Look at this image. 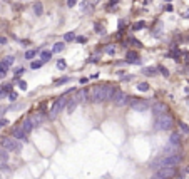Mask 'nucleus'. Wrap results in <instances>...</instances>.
I'll return each instance as SVG.
<instances>
[{
	"label": "nucleus",
	"mask_w": 189,
	"mask_h": 179,
	"mask_svg": "<svg viewBox=\"0 0 189 179\" xmlns=\"http://www.w3.org/2000/svg\"><path fill=\"white\" fill-rule=\"evenodd\" d=\"M156 70H157V69H154V67H144V69H142V74H144V75H149V77H152V75H156Z\"/></svg>",
	"instance_id": "15"
},
{
	"label": "nucleus",
	"mask_w": 189,
	"mask_h": 179,
	"mask_svg": "<svg viewBox=\"0 0 189 179\" xmlns=\"http://www.w3.org/2000/svg\"><path fill=\"white\" fill-rule=\"evenodd\" d=\"M52 55H54V52H52V50H44V52L40 54V57H42V62L45 64L47 60H50V57H52Z\"/></svg>",
	"instance_id": "16"
},
{
	"label": "nucleus",
	"mask_w": 189,
	"mask_h": 179,
	"mask_svg": "<svg viewBox=\"0 0 189 179\" xmlns=\"http://www.w3.org/2000/svg\"><path fill=\"white\" fill-rule=\"evenodd\" d=\"M65 82H70V77H60V79H55L54 80L55 86H62V84H65Z\"/></svg>",
	"instance_id": "21"
},
{
	"label": "nucleus",
	"mask_w": 189,
	"mask_h": 179,
	"mask_svg": "<svg viewBox=\"0 0 189 179\" xmlns=\"http://www.w3.org/2000/svg\"><path fill=\"white\" fill-rule=\"evenodd\" d=\"M95 29H97V32H99V33L102 32V25H101V24H95Z\"/></svg>",
	"instance_id": "38"
},
{
	"label": "nucleus",
	"mask_w": 189,
	"mask_h": 179,
	"mask_svg": "<svg viewBox=\"0 0 189 179\" xmlns=\"http://www.w3.org/2000/svg\"><path fill=\"white\" fill-rule=\"evenodd\" d=\"M179 151V147L174 146V144H169V146L164 147V151H162V156H171V154H177Z\"/></svg>",
	"instance_id": "11"
},
{
	"label": "nucleus",
	"mask_w": 189,
	"mask_h": 179,
	"mask_svg": "<svg viewBox=\"0 0 189 179\" xmlns=\"http://www.w3.org/2000/svg\"><path fill=\"white\" fill-rule=\"evenodd\" d=\"M19 87H20L22 91H27V82H25V80H20V82H19Z\"/></svg>",
	"instance_id": "30"
},
{
	"label": "nucleus",
	"mask_w": 189,
	"mask_h": 179,
	"mask_svg": "<svg viewBox=\"0 0 189 179\" xmlns=\"http://www.w3.org/2000/svg\"><path fill=\"white\" fill-rule=\"evenodd\" d=\"M157 70H159L164 77H169V72H167V69H166V67H157Z\"/></svg>",
	"instance_id": "28"
},
{
	"label": "nucleus",
	"mask_w": 189,
	"mask_h": 179,
	"mask_svg": "<svg viewBox=\"0 0 189 179\" xmlns=\"http://www.w3.org/2000/svg\"><path fill=\"white\" fill-rule=\"evenodd\" d=\"M177 126H179V131H181L182 134H186V136H188V134H189V126H186L184 122H179Z\"/></svg>",
	"instance_id": "23"
},
{
	"label": "nucleus",
	"mask_w": 189,
	"mask_h": 179,
	"mask_svg": "<svg viewBox=\"0 0 189 179\" xmlns=\"http://www.w3.org/2000/svg\"><path fill=\"white\" fill-rule=\"evenodd\" d=\"M64 49H65V44H64V42H57V44L52 47V52H54V54H59V52H62Z\"/></svg>",
	"instance_id": "17"
},
{
	"label": "nucleus",
	"mask_w": 189,
	"mask_h": 179,
	"mask_svg": "<svg viewBox=\"0 0 189 179\" xmlns=\"http://www.w3.org/2000/svg\"><path fill=\"white\" fill-rule=\"evenodd\" d=\"M37 54H39V50H37V49H32V50H27V52H25V59H28V60H32L35 57V55H37Z\"/></svg>",
	"instance_id": "19"
},
{
	"label": "nucleus",
	"mask_w": 189,
	"mask_h": 179,
	"mask_svg": "<svg viewBox=\"0 0 189 179\" xmlns=\"http://www.w3.org/2000/svg\"><path fill=\"white\" fill-rule=\"evenodd\" d=\"M112 100H114L115 106H126V104L129 102V97L124 92H115V95L112 97Z\"/></svg>",
	"instance_id": "8"
},
{
	"label": "nucleus",
	"mask_w": 189,
	"mask_h": 179,
	"mask_svg": "<svg viewBox=\"0 0 189 179\" xmlns=\"http://www.w3.org/2000/svg\"><path fill=\"white\" fill-rule=\"evenodd\" d=\"M166 2H172V0H166Z\"/></svg>",
	"instance_id": "45"
},
{
	"label": "nucleus",
	"mask_w": 189,
	"mask_h": 179,
	"mask_svg": "<svg viewBox=\"0 0 189 179\" xmlns=\"http://www.w3.org/2000/svg\"><path fill=\"white\" fill-rule=\"evenodd\" d=\"M182 156L181 154H171V156H162L157 161H154L151 167L152 169H161V167H176L177 164H181Z\"/></svg>",
	"instance_id": "2"
},
{
	"label": "nucleus",
	"mask_w": 189,
	"mask_h": 179,
	"mask_svg": "<svg viewBox=\"0 0 189 179\" xmlns=\"http://www.w3.org/2000/svg\"><path fill=\"white\" fill-rule=\"evenodd\" d=\"M85 40H87V39H85V37H77V42H81V44H84Z\"/></svg>",
	"instance_id": "39"
},
{
	"label": "nucleus",
	"mask_w": 189,
	"mask_h": 179,
	"mask_svg": "<svg viewBox=\"0 0 189 179\" xmlns=\"http://www.w3.org/2000/svg\"><path fill=\"white\" fill-rule=\"evenodd\" d=\"M7 69H8V65L2 60V62H0V79H3V77L7 75Z\"/></svg>",
	"instance_id": "18"
},
{
	"label": "nucleus",
	"mask_w": 189,
	"mask_h": 179,
	"mask_svg": "<svg viewBox=\"0 0 189 179\" xmlns=\"http://www.w3.org/2000/svg\"><path fill=\"white\" fill-rule=\"evenodd\" d=\"M7 124H8V120H7V119H0V127L7 126Z\"/></svg>",
	"instance_id": "37"
},
{
	"label": "nucleus",
	"mask_w": 189,
	"mask_h": 179,
	"mask_svg": "<svg viewBox=\"0 0 189 179\" xmlns=\"http://www.w3.org/2000/svg\"><path fill=\"white\" fill-rule=\"evenodd\" d=\"M97 2H99V0H90V2H89V3H90V5H95V3H97Z\"/></svg>",
	"instance_id": "42"
},
{
	"label": "nucleus",
	"mask_w": 189,
	"mask_h": 179,
	"mask_svg": "<svg viewBox=\"0 0 189 179\" xmlns=\"http://www.w3.org/2000/svg\"><path fill=\"white\" fill-rule=\"evenodd\" d=\"M174 176H176L174 167H161V169L156 171L152 179H171V178H174Z\"/></svg>",
	"instance_id": "6"
},
{
	"label": "nucleus",
	"mask_w": 189,
	"mask_h": 179,
	"mask_svg": "<svg viewBox=\"0 0 189 179\" xmlns=\"http://www.w3.org/2000/svg\"><path fill=\"white\" fill-rule=\"evenodd\" d=\"M166 111H167V107L164 106V104H161V102H157V104H154L152 106V112L156 114V116H159V114H166Z\"/></svg>",
	"instance_id": "9"
},
{
	"label": "nucleus",
	"mask_w": 189,
	"mask_h": 179,
	"mask_svg": "<svg viewBox=\"0 0 189 179\" xmlns=\"http://www.w3.org/2000/svg\"><path fill=\"white\" fill-rule=\"evenodd\" d=\"M5 42H7V39H5V37H0V45H3Z\"/></svg>",
	"instance_id": "40"
},
{
	"label": "nucleus",
	"mask_w": 189,
	"mask_h": 179,
	"mask_svg": "<svg viewBox=\"0 0 189 179\" xmlns=\"http://www.w3.org/2000/svg\"><path fill=\"white\" fill-rule=\"evenodd\" d=\"M34 12H35V15H42V12H44V8H42V3H34Z\"/></svg>",
	"instance_id": "22"
},
{
	"label": "nucleus",
	"mask_w": 189,
	"mask_h": 179,
	"mask_svg": "<svg viewBox=\"0 0 189 179\" xmlns=\"http://www.w3.org/2000/svg\"><path fill=\"white\" fill-rule=\"evenodd\" d=\"M0 157H2L3 161H7V157H8V156H7V153H5V151H2V153H0Z\"/></svg>",
	"instance_id": "35"
},
{
	"label": "nucleus",
	"mask_w": 189,
	"mask_h": 179,
	"mask_svg": "<svg viewBox=\"0 0 189 179\" xmlns=\"http://www.w3.org/2000/svg\"><path fill=\"white\" fill-rule=\"evenodd\" d=\"M131 109L132 111H137V112H144V111L149 109V104H147V100L134 99V100H131Z\"/></svg>",
	"instance_id": "7"
},
{
	"label": "nucleus",
	"mask_w": 189,
	"mask_h": 179,
	"mask_svg": "<svg viewBox=\"0 0 189 179\" xmlns=\"http://www.w3.org/2000/svg\"><path fill=\"white\" fill-rule=\"evenodd\" d=\"M137 89L141 92H146V91H149V84L147 82H141V84H137Z\"/></svg>",
	"instance_id": "24"
},
{
	"label": "nucleus",
	"mask_w": 189,
	"mask_h": 179,
	"mask_svg": "<svg viewBox=\"0 0 189 179\" xmlns=\"http://www.w3.org/2000/svg\"><path fill=\"white\" fill-rule=\"evenodd\" d=\"M14 137L15 139H20V141H25L27 139V132L22 127H17V129H14Z\"/></svg>",
	"instance_id": "13"
},
{
	"label": "nucleus",
	"mask_w": 189,
	"mask_h": 179,
	"mask_svg": "<svg viewBox=\"0 0 189 179\" xmlns=\"http://www.w3.org/2000/svg\"><path fill=\"white\" fill-rule=\"evenodd\" d=\"M57 67H59V69H65V60L60 59L59 62H57Z\"/></svg>",
	"instance_id": "31"
},
{
	"label": "nucleus",
	"mask_w": 189,
	"mask_h": 179,
	"mask_svg": "<svg viewBox=\"0 0 189 179\" xmlns=\"http://www.w3.org/2000/svg\"><path fill=\"white\" fill-rule=\"evenodd\" d=\"M146 27V22H137V24H134V30H141V29H144Z\"/></svg>",
	"instance_id": "27"
},
{
	"label": "nucleus",
	"mask_w": 189,
	"mask_h": 179,
	"mask_svg": "<svg viewBox=\"0 0 189 179\" xmlns=\"http://www.w3.org/2000/svg\"><path fill=\"white\" fill-rule=\"evenodd\" d=\"M117 2H119V0H109V7H115Z\"/></svg>",
	"instance_id": "36"
},
{
	"label": "nucleus",
	"mask_w": 189,
	"mask_h": 179,
	"mask_svg": "<svg viewBox=\"0 0 189 179\" xmlns=\"http://www.w3.org/2000/svg\"><path fill=\"white\" fill-rule=\"evenodd\" d=\"M64 39H65V42H72V40L75 39V33L74 32H69V33H65V37H64Z\"/></svg>",
	"instance_id": "26"
},
{
	"label": "nucleus",
	"mask_w": 189,
	"mask_h": 179,
	"mask_svg": "<svg viewBox=\"0 0 189 179\" xmlns=\"http://www.w3.org/2000/svg\"><path fill=\"white\" fill-rule=\"evenodd\" d=\"M24 72H25V69H22V67H20V69H17V70H15V75H22Z\"/></svg>",
	"instance_id": "33"
},
{
	"label": "nucleus",
	"mask_w": 189,
	"mask_h": 179,
	"mask_svg": "<svg viewBox=\"0 0 189 179\" xmlns=\"http://www.w3.org/2000/svg\"><path fill=\"white\" fill-rule=\"evenodd\" d=\"M126 57H127L129 64H141V57H139L135 52H127V55H126Z\"/></svg>",
	"instance_id": "14"
},
{
	"label": "nucleus",
	"mask_w": 189,
	"mask_h": 179,
	"mask_svg": "<svg viewBox=\"0 0 189 179\" xmlns=\"http://www.w3.org/2000/svg\"><path fill=\"white\" fill-rule=\"evenodd\" d=\"M69 99H70V97H67V94H64L62 97H59V99L55 100L54 104H52V107H50V116H52V117H55L57 114H60L62 111L67 107Z\"/></svg>",
	"instance_id": "4"
},
{
	"label": "nucleus",
	"mask_w": 189,
	"mask_h": 179,
	"mask_svg": "<svg viewBox=\"0 0 189 179\" xmlns=\"http://www.w3.org/2000/svg\"><path fill=\"white\" fill-rule=\"evenodd\" d=\"M34 126H35V124H34V120H32V117H30V119H25V120H24V122H22V129H24V131H25V132H30V131H32V129H34Z\"/></svg>",
	"instance_id": "12"
},
{
	"label": "nucleus",
	"mask_w": 189,
	"mask_h": 179,
	"mask_svg": "<svg viewBox=\"0 0 189 179\" xmlns=\"http://www.w3.org/2000/svg\"><path fill=\"white\" fill-rule=\"evenodd\" d=\"M77 3V0H67V7H74Z\"/></svg>",
	"instance_id": "34"
},
{
	"label": "nucleus",
	"mask_w": 189,
	"mask_h": 179,
	"mask_svg": "<svg viewBox=\"0 0 189 179\" xmlns=\"http://www.w3.org/2000/svg\"><path fill=\"white\" fill-rule=\"evenodd\" d=\"M0 146L3 147L5 151H15V153H19L22 149V144L15 137H2L0 139Z\"/></svg>",
	"instance_id": "5"
},
{
	"label": "nucleus",
	"mask_w": 189,
	"mask_h": 179,
	"mask_svg": "<svg viewBox=\"0 0 189 179\" xmlns=\"http://www.w3.org/2000/svg\"><path fill=\"white\" fill-rule=\"evenodd\" d=\"M114 50H115L114 47H109V49H107V52H109V54H114Z\"/></svg>",
	"instance_id": "41"
},
{
	"label": "nucleus",
	"mask_w": 189,
	"mask_h": 179,
	"mask_svg": "<svg viewBox=\"0 0 189 179\" xmlns=\"http://www.w3.org/2000/svg\"><path fill=\"white\" fill-rule=\"evenodd\" d=\"M17 97H19V95H17V92H10V94H8V99L12 100V102H14V100H17Z\"/></svg>",
	"instance_id": "32"
},
{
	"label": "nucleus",
	"mask_w": 189,
	"mask_h": 179,
	"mask_svg": "<svg viewBox=\"0 0 189 179\" xmlns=\"http://www.w3.org/2000/svg\"><path fill=\"white\" fill-rule=\"evenodd\" d=\"M44 65V62H42V60H34V62H32V69H40V67Z\"/></svg>",
	"instance_id": "25"
},
{
	"label": "nucleus",
	"mask_w": 189,
	"mask_h": 179,
	"mask_svg": "<svg viewBox=\"0 0 189 179\" xmlns=\"http://www.w3.org/2000/svg\"><path fill=\"white\" fill-rule=\"evenodd\" d=\"M115 91L112 86H107V84H104V86H95L92 91H90V100L92 102H104V100H109L112 99L115 95Z\"/></svg>",
	"instance_id": "1"
},
{
	"label": "nucleus",
	"mask_w": 189,
	"mask_h": 179,
	"mask_svg": "<svg viewBox=\"0 0 189 179\" xmlns=\"http://www.w3.org/2000/svg\"><path fill=\"white\" fill-rule=\"evenodd\" d=\"M172 127H174V117L169 114H162L156 120V129L159 131H171Z\"/></svg>",
	"instance_id": "3"
},
{
	"label": "nucleus",
	"mask_w": 189,
	"mask_h": 179,
	"mask_svg": "<svg viewBox=\"0 0 189 179\" xmlns=\"http://www.w3.org/2000/svg\"><path fill=\"white\" fill-rule=\"evenodd\" d=\"M3 111H5V109H3V107H0V114L3 112Z\"/></svg>",
	"instance_id": "43"
},
{
	"label": "nucleus",
	"mask_w": 189,
	"mask_h": 179,
	"mask_svg": "<svg viewBox=\"0 0 189 179\" xmlns=\"http://www.w3.org/2000/svg\"><path fill=\"white\" fill-rule=\"evenodd\" d=\"M32 120H34V124H35V126H40L42 122H44V117H42L40 114H35L34 117H32Z\"/></svg>",
	"instance_id": "20"
},
{
	"label": "nucleus",
	"mask_w": 189,
	"mask_h": 179,
	"mask_svg": "<svg viewBox=\"0 0 189 179\" xmlns=\"http://www.w3.org/2000/svg\"><path fill=\"white\" fill-rule=\"evenodd\" d=\"M14 57H12V55H8V57H7V59H5V60H3V62H5V64H7V65L8 67H10V65H12V64H14Z\"/></svg>",
	"instance_id": "29"
},
{
	"label": "nucleus",
	"mask_w": 189,
	"mask_h": 179,
	"mask_svg": "<svg viewBox=\"0 0 189 179\" xmlns=\"http://www.w3.org/2000/svg\"><path fill=\"white\" fill-rule=\"evenodd\" d=\"M169 144H174V146L181 147V134L179 132H174L169 136Z\"/></svg>",
	"instance_id": "10"
},
{
	"label": "nucleus",
	"mask_w": 189,
	"mask_h": 179,
	"mask_svg": "<svg viewBox=\"0 0 189 179\" xmlns=\"http://www.w3.org/2000/svg\"><path fill=\"white\" fill-rule=\"evenodd\" d=\"M176 179H184V178H182V176H177V178H176Z\"/></svg>",
	"instance_id": "44"
}]
</instances>
